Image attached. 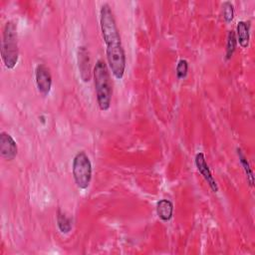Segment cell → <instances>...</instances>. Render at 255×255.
Segmentation results:
<instances>
[{
    "mask_svg": "<svg viewBox=\"0 0 255 255\" xmlns=\"http://www.w3.org/2000/svg\"><path fill=\"white\" fill-rule=\"evenodd\" d=\"M236 36L234 31H229L227 35V43H226V60L231 59L236 49Z\"/></svg>",
    "mask_w": 255,
    "mask_h": 255,
    "instance_id": "obj_13",
    "label": "cell"
},
{
    "mask_svg": "<svg viewBox=\"0 0 255 255\" xmlns=\"http://www.w3.org/2000/svg\"><path fill=\"white\" fill-rule=\"evenodd\" d=\"M237 154H238V157H239V161H240V163L243 166V169L245 171L247 180H248L250 186H252L253 182H254V176H253V172H252V169L250 167V164H249L248 160L246 159L244 153L242 152V150L240 148H237Z\"/></svg>",
    "mask_w": 255,
    "mask_h": 255,
    "instance_id": "obj_12",
    "label": "cell"
},
{
    "mask_svg": "<svg viewBox=\"0 0 255 255\" xmlns=\"http://www.w3.org/2000/svg\"><path fill=\"white\" fill-rule=\"evenodd\" d=\"M17 144L14 138L7 132L0 133V154L6 160H13L17 155Z\"/></svg>",
    "mask_w": 255,
    "mask_h": 255,
    "instance_id": "obj_6",
    "label": "cell"
},
{
    "mask_svg": "<svg viewBox=\"0 0 255 255\" xmlns=\"http://www.w3.org/2000/svg\"><path fill=\"white\" fill-rule=\"evenodd\" d=\"M100 24L107 46V59L113 75L121 80L126 69V55L111 7L104 4L100 11Z\"/></svg>",
    "mask_w": 255,
    "mask_h": 255,
    "instance_id": "obj_1",
    "label": "cell"
},
{
    "mask_svg": "<svg viewBox=\"0 0 255 255\" xmlns=\"http://www.w3.org/2000/svg\"><path fill=\"white\" fill-rule=\"evenodd\" d=\"M188 72V63L186 60H179L176 66V76L178 79H183L186 77Z\"/></svg>",
    "mask_w": 255,
    "mask_h": 255,
    "instance_id": "obj_15",
    "label": "cell"
},
{
    "mask_svg": "<svg viewBox=\"0 0 255 255\" xmlns=\"http://www.w3.org/2000/svg\"><path fill=\"white\" fill-rule=\"evenodd\" d=\"M35 79L39 93L44 97L47 96L52 88V76L50 70L43 64L38 65L35 70Z\"/></svg>",
    "mask_w": 255,
    "mask_h": 255,
    "instance_id": "obj_5",
    "label": "cell"
},
{
    "mask_svg": "<svg viewBox=\"0 0 255 255\" xmlns=\"http://www.w3.org/2000/svg\"><path fill=\"white\" fill-rule=\"evenodd\" d=\"M1 56L3 63L7 69L11 70L16 66L19 58L17 44V28L15 23L12 21L7 22L4 27Z\"/></svg>",
    "mask_w": 255,
    "mask_h": 255,
    "instance_id": "obj_3",
    "label": "cell"
},
{
    "mask_svg": "<svg viewBox=\"0 0 255 255\" xmlns=\"http://www.w3.org/2000/svg\"><path fill=\"white\" fill-rule=\"evenodd\" d=\"M77 61L78 68L80 71L81 79L87 83L91 79V66H90V57L89 52L84 46H80L77 52Z\"/></svg>",
    "mask_w": 255,
    "mask_h": 255,
    "instance_id": "obj_8",
    "label": "cell"
},
{
    "mask_svg": "<svg viewBox=\"0 0 255 255\" xmlns=\"http://www.w3.org/2000/svg\"><path fill=\"white\" fill-rule=\"evenodd\" d=\"M94 84L98 105L102 111L106 112L111 107L113 89L108 67L102 60L97 61L95 65Z\"/></svg>",
    "mask_w": 255,
    "mask_h": 255,
    "instance_id": "obj_2",
    "label": "cell"
},
{
    "mask_svg": "<svg viewBox=\"0 0 255 255\" xmlns=\"http://www.w3.org/2000/svg\"><path fill=\"white\" fill-rule=\"evenodd\" d=\"M236 31H237V41L239 43V45L242 48H247L248 44H249V27L247 25L246 22L244 21H239L237 23V27H236Z\"/></svg>",
    "mask_w": 255,
    "mask_h": 255,
    "instance_id": "obj_10",
    "label": "cell"
},
{
    "mask_svg": "<svg viewBox=\"0 0 255 255\" xmlns=\"http://www.w3.org/2000/svg\"><path fill=\"white\" fill-rule=\"evenodd\" d=\"M195 165H196V168L197 170L199 171V173L203 176V178L205 179V181L208 183L209 187L211 188V190L213 192H217L218 191V186H217V183L206 163V160H205V156L202 152H198L196 155H195Z\"/></svg>",
    "mask_w": 255,
    "mask_h": 255,
    "instance_id": "obj_7",
    "label": "cell"
},
{
    "mask_svg": "<svg viewBox=\"0 0 255 255\" xmlns=\"http://www.w3.org/2000/svg\"><path fill=\"white\" fill-rule=\"evenodd\" d=\"M57 223L62 233H69L72 229V218L68 217L65 213L61 212L60 210L58 211L57 215Z\"/></svg>",
    "mask_w": 255,
    "mask_h": 255,
    "instance_id": "obj_11",
    "label": "cell"
},
{
    "mask_svg": "<svg viewBox=\"0 0 255 255\" xmlns=\"http://www.w3.org/2000/svg\"><path fill=\"white\" fill-rule=\"evenodd\" d=\"M157 216L162 221H169L173 214V204L168 199H160L156 204Z\"/></svg>",
    "mask_w": 255,
    "mask_h": 255,
    "instance_id": "obj_9",
    "label": "cell"
},
{
    "mask_svg": "<svg viewBox=\"0 0 255 255\" xmlns=\"http://www.w3.org/2000/svg\"><path fill=\"white\" fill-rule=\"evenodd\" d=\"M222 8H223V18H224L225 22L230 23L233 19V15H234V9H233L232 3L229 1H226L223 3Z\"/></svg>",
    "mask_w": 255,
    "mask_h": 255,
    "instance_id": "obj_14",
    "label": "cell"
},
{
    "mask_svg": "<svg viewBox=\"0 0 255 255\" xmlns=\"http://www.w3.org/2000/svg\"><path fill=\"white\" fill-rule=\"evenodd\" d=\"M73 177L80 189H86L92 179V163L84 151H79L73 159Z\"/></svg>",
    "mask_w": 255,
    "mask_h": 255,
    "instance_id": "obj_4",
    "label": "cell"
}]
</instances>
